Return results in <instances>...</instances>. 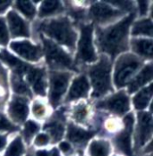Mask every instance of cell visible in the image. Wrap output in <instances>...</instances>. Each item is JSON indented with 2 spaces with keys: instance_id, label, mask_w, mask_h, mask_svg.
<instances>
[{
  "instance_id": "36",
  "label": "cell",
  "mask_w": 153,
  "mask_h": 156,
  "mask_svg": "<svg viewBox=\"0 0 153 156\" xmlns=\"http://www.w3.org/2000/svg\"><path fill=\"white\" fill-rule=\"evenodd\" d=\"M138 6H139V11L141 16H144L148 12V2L146 1H139L138 2Z\"/></svg>"
},
{
  "instance_id": "15",
  "label": "cell",
  "mask_w": 153,
  "mask_h": 156,
  "mask_svg": "<svg viewBox=\"0 0 153 156\" xmlns=\"http://www.w3.org/2000/svg\"><path fill=\"white\" fill-rule=\"evenodd\" d=\"M7 21L13 37H29V27L26 22L15 11L7 14Z\"/></svg>"
},
{
  "instance_id": "25",
  "label": "cell",
  "mask_w": 153,
  "mask_h": 156,
  "mask_svg": "<svg viewBox=\"0 0 153 156\" xmlns=\"http://www.w3.org/2000/svg\"><path fill=\"white\" fill-rule=\"evenodd\" d=\"M44 129L48 131L52 136V139L54 141V143L59 141L63 136L64 131V125L62 124L60 121L55 120V121H51L47 124H45Z\"/></svg>"
},
{
  "instance_id": "32",
  "label": "cell",
  "mask_w": 153,
  "mask_h": 156,
  "mask_svg": "<svg viewBox=\"0 0 153 156\" xmlns=\"http://www.w3.org/2000/svg\"><path fill=\"white\" fill-rule=\"evenodd\" d=\"M18 127H16L15 126H13L10 121L2 114H0V131H15L17 130Z\"/></svg>"
},
{
  "instance_id": "4",
  "label": "cell",
  "mask_w": 153,
  "mask_h": 156,
  "mask_svg": "<svg viewBox=\"0 0 153 156\" xmlns=\"http://www.w3.org/2000/svg\"><path fill=\"white\" fill-rule=\"evenodd\" d=\"M141 66L142 60L137 56L130 53L122 54L116 60L114 72V83L116 88L127 85Z\"/></svg>"
},
{
  "instance_id": "26",
  "label": "cell",
  "mask_w": 153,
  "mask_h": 156,
  "mask_svg": "<svg viewBox=\"0 0 153 156\" xmlns=\"http://www.w3.org/2000/svg\"><path fill=\"white\" fill-rule=\"evenodd\" d=\"M11 82H12V87L16 94H22L24 96H26V95L31 96V91H30L27 83L23 80L22 76H17L16 74H13L12 78H11Z\"/></svg>"
},
{
  "instance_id": "33",
  "label": "cell",
  "mask_w": 153,
  "mask_h": 156,
  "mask_svg": "<svg viewBox=\"0 0 153 156\" xmlns=\"http://www.w3.org/2000/svg\"><path fill=\"white\" fill-rule=\"evenodd\" d=\"M109 3L113 4L114 5H116L120 8V11H128L131 10L134 6L133 2L129 1H109Z\"/></svg>"
},
{
  "instance_id": "1",
  "label": "cell",
  "mask_w": 153,
  "mask_h": 156,
  "mask_svg": "<svg viewBox=\"0 0 153 156\" xmlns=\"http://www.w3.org/2000/svg\"><path fill=\"white\" fill-rule=\"evenodd\" d=\"M134 13L126 16L118 23L106 28L97 30V45L101 52L108 54L114 58L128 48V33L134 21Z\"/></svg>"
},
{
  "instance_id": "22",
  "label": "cell",
  "mask_w": 153,
  "mask_h": 156,
  "mask_svg": "<svg viewBox=\"0 0 153 156\" xmlns=\"http://www.w3.org/2000/svg\"><path fill=\"white\" fill-rule=\"evenodd\" d=\"M63 5L59 1H44L42 2L40 10L39 16L40 17H47V16L55 15L57 13L62 12Z\"/></svg>"
},
{
  "instance_id": "21",
  "label": "cell",
  "mask_w": 153,
  "mask_h": 156,
  "mask_svg": "<svg viewBox=\"0 0 153 156\" xmlns=\"http://www.w3.org/2000/svg\"><path fill=\"white\" fill-rule=\"evenodd\" d=\"M151 96H152V90H151V84H150L148 87L141 90L134 97L133 101H134V105L135 109L141 110V109L147 108L151 100Z\"/></svg>"
},
{
  "instance_id": "7",
  "label": "cell",
  "mask_w": 153,
  "mask_h": 156,
  "mask_svg": "<svg viewBox=\"0 0 153 156\" xmlns=\"http://www.w3.org/2000/svg\"><path fill=\"white\" fill-rule=\"evenodd\" d=\"M71 74L67 72L51 71L49 74L50 80V90H49V102L56 108L60 101L62 96L65 93Z\"/></svg>"
},
{
  "instance_id": "20",
  "label": "cell",
  "mask_w": 153,
  "mask_h": 156,
  "mask_svg": "<svg viewBox=\"0 0 153 156\" xmlns=\"http://www.w3.org/2000/svg\"><path fill=\"white\" fill-rule=\"evenodd\" d=\"M131 46L134 53L141 57L152 58V40L151 39H133Z\"/></svg>"
},
{
  "instance_id": "12",
  "label": "cell",
  "mask_w": 153,
  "mask_h": 156,
  "mask_svg": "<svg viewBox=\"0 0 153 156\" xmlns=\"http://www.w3.org/2000/svg\"><path fill=\"white\" fill-rule=\"evenodd\" d=\"M10 48L28 61L37 62L41 58L42 50L39 45H34L29 41H13L10 44Z\"/></svg>"
},
{
  "instance_id": "9",
  "label": "cell",
  "mask_w": 153,
  "mask_h": 156,
  "mask_svg": "<svg viewBox=\"0 0 153 156\" xmlns=\"http://www.w3.org/2000/svg\"><path fill=\"white\" fill-rule=\"evenodd\" d=\"M152 117L148 112H140L138 114V124L135 134V148L144 145L152 135Z\"/></svg>"
},
{
  "instance_id": "2",
  "label": "cell",
  "mask_w": 153,
  "mask_h": 156,
  "mask_svg": "<svg viewBox=\"0 0 153 156\" xmlns=\"http://www.w3.org/2000/svg\"><path fill=\"white\" fill-rule=\"evenodd\" d=\"M39 30L72 50L75 48L77 34L68 17L47 20L40 24Z\"/></svg>"
},
{
  "instance_id": "28",
  "label": "cell",
  "mask_w": 153,
  "mask_h": 156,
  "mask_svg": "<svg viewBox=\"0 0 153 156\" xmlns=\"http://www.w3.org/2000/svg\"><path fill=\"white\" fill-rule=\"evenodd\" d=\"M24 153L23 144L21 137H16L15 140L11 143L8 149L5 152V156H21Z\"/></svg>"
},
{
  "instance_id": "40",
  "label": "cell",
  "mask_w": 153,
  "mask_h": 156,
  "mask_svg": "<svg viewBox=\"0 0 153 156\" xmlns=\"http://www.w3.org/2000/svg\"><path fill=\"white\" fill-rule=\"evenodd\" d=\"M36 156H49V154L46 151H39L36 153Z\"/></svg>"
},
{
  "instance_id": "11",
  "label": "cell",
  "mask_w": 153,
  "mask_h": 156,
  "mask_svg": "<svg viewBox=\"0 0 153 156\" xmlns=\"http://www.w3.org/2000/svg\"><path fill=\"white\" fill-rule=\"evenodd\" d=\"M134 122V115L128 114L123 119L124 129L119 133L114 139L116 146L127 156H133L131 148V135L133 132V125Z\"/></svg>"
},
{
  "instance_id": "3",
  "label": "cell",
  "mask_w": 153,
  "mask_h": 156,
  "mask_svg": "<svg viewBox=\"0 0 153 156\" xmlns=\"http://www.w3.org/2000/svg\"><path fill=\"white\" fill-rule=\"evenodd\" d=\"M111 60L105 54L100 56L99 61L89 69V76L92 81L93 98H99L109 91H113L111 85Z\"/></svg>"
},
{
  "instance_id": "8",
  "label": "cell",
  "mask_w": 153,
  "mask_h": 156,
  "mask_svg": "<svg viewBox=\"0 0 153 156\" xmlns=\"http://www.w3.org/2000/svg\"><path fill=\"white\" fill-rule=\"evenodd\" d=\"M97 108L107 109L112 113L122 116L130 109L129 98L123 91H120L119 93L99 101L97 104Z\"/></svg>"
},
{
  "instance_id": "19",
  "label": "cell",
  "mask_w": 153,
  "mask_h": 156,
  "mask_svg": "<svg viewBox=\"0 0 153 156\" xmlns=\"http://www.w3.org/2000/svg\"><path fill=\"white\" fill-rule=\"evenodd\" d=\"M95 134H97L95 131H86L72 123L68 125L67 138L76 144H80V145L85 144L88 140L91 139Z\"/></svg>"
},
{
  "instance_id": "30",
  "label": "cell",
  "mask_w": 153,
  "mask_h": 156,
  "mask_svg": "<svg viewBox=\"0 0 153 156\" xmlns=\"http://www.w3.org/2000/svg\"><path fill=\"white\" fill-rule=\"evenodd\" d=\"M9 41V34L5 20L0 17V45L5 46Z\"/></svg>"
},
{
  "instance_id": "18",
  "label": "cell",
  "mask_w": 153,
  "mask_h": 156,
  "mask_svg": "<svg viewBox=\"0 0 153 156\" xmlns=\"http://www.w3.org/2000/svg\"><path fill=\"white\" fill-rule=\"evenodd\" d=\"M0 59L6 63L14 71V74L22 76L23 74H26L31 66L27 63L23 62L22 60L18 59L15 56L11 55L6 50H3L0 52Z\"/></svg>"
},
{
  "instance_id": "6",
  "label": "cell",
  "mask_w": 153,
  "mask_h": 156,
  "mask_svg": "<svg viewBox=\"0 0 153 156\" xmlns=\"http://www.w3.org/2000/svg\"><path fill=\"white\" fill-rule=\"evenodd\" d=\"M92 34L93 25L92 23L81 25V37L78 42L76 62L92 63L97 60L92 42Z\"/></svg>"
},
{
  "instance_id": "16",
  "label": "cell",
  "mask_w": 153,
  "mask_h": 156,
  "mask_svg": "<svg viewBox=\"0 0 153 156\" xmlns=\"http://www.w3.org/2000/svg\"><path fill=\"white\" fill-rule=\"evenodd\" d=\"M89 90H90V83L88 82V79L85 76L82 75L73 81L72 86L70 88L69 94L67 95L65 101H71L80 98L87 97Z\"/></svg>"
},
{
  "instance_id": "41",
  "label": "cell",
  "mask_w": 153,
  "mask_h": 156,
  "mask_svg": "<svg viewBox=\"0 0 153 156\" xmlns=\"http://www.w3.org/2000/svg\"><path fill=\"white\" fill-rule=\"evenodd\" d=\"M50 156H59V153H58V151L56 149V148H54L52 151H51V154Z\"/></svg>"
},
{
  "instance_id": "37",
  "label": "cell",
  "mask_w": 153,
  "mask_h": 156,
  "mask_svg": "<svg viewBox=\"0 0 153 156\" xmlns=\"http://www.w3.org/2000/svg\"><path fill=\"white\" fill-rule=\"evenodd\" d=\"M11 5V1H0V12H4Z\"/></svg>"
},
{
  "instance_id": "17",
  "label": "cell",
  "mask_w": 153,
  "mask_h": 156,
  "mask_svg": "<svg viewBox=\"0 0 153 156\" xmlns=\"http://www.w3.org/2000/svg\"><path fill=\"white\" fill-rule=\"evenodd\" d=\"M151 80H152V65L151 63H150L129 82L128 92L130 94L136 92L141 86L151 82Z\"/></svg>"
},
{
  "instance_id": "34",
  "label": "cell",
  "mask_w": 153,
  "mask_h": 156,
  "mask_svg": "<svg viewBox=\"0 0 153 156\" xmlns=\"http://www.w3.org/2000/svg\"><path fill=\"white\" fill-rule=\"evenodd\" d=\"M33 113L36 117L40 118L45 114V108L43 105H41L40 103H34L33 106Z\"/></svg>"
},
{
  "instance_id": "24",
  "label": "cell",
  "mask_w": 153,
  "mask_h": 156,
  "mask_svg": "<svg viewBox=\"0 0 153 156\" xmlns=\"http://www.w3.org/2000/svg\"><path fill=\"white\" fill-rule=\"evenodd\" d=\"M110 151V146L107 141H93L90 145L91 156H107Z\"/></svg>"
},
{
  "instance_id": "23",
  "label": "cell",
  "mask_w": 153,
  "mask_h": 156,
  "mask_svg": "<svg viewBox=\"0 0 153 156\" xmlns=\"http://www.w3.org/2000/svg\"><path fill=\"white\" fill-rule=\"evenodd\" d=\"M132 35H147L152 36V22L151 19H142L134 23Z\"/></svg>"
},
{
  "instance_id": "38",
  "label": "cell",
  "mask_w": 153,
  "mask_h": 156,
  "mask_svg": "<svg viewBox=\"0 0 153 156\" xmlns=\"http://www.w3.org/2000/svg\"><path fill=\"white\" fill-rule=\"evenodd\" d=\"M59 147H60V149H61L64 153L69 152L70 149H71V146H70V144L67 142H63V143H61L60 145H59Z\"/></svg>"
},
{
  "instance_id": "27",
  "label": "cell",
  "mask_w": 153,
  "mask_h": 156,
  "mask_svg": "<svg viewBox=\"0 0 153 156\" xmlns=\"http://www.w3.org/2000/svg\"><path fill=\"white\" fill-rule=\"evenodd\" d=\"M16 5L17 9L28 19H32L36 14V8L31 1H17Z\"/></svg>"
},
{
  "instance_id": "14",
  "label": "cell",
  "mask_w": 153,
  "mask_h": 156,
  "mask_svg": "<svg viewBox=\"0 0 153 156\" xmlns=\"http://www.w3.org/2000/svg\"><path fill=\"white\" fill-rule=\"evenodd\" d=\"M8 113L10 118L16 122H23L29 114L27 99L24 97H15L9 104Z\"/></svg>"
},
{
  "instance_id": "29",
  "label": "cell",
  "mask_w": 153,
  "mask_h": 156,
  "mask_svg": "<svg viewBox=\"0 0 153 156\" xmlns=\"http://www.w3.org/2000/svg\"><path fill=\"white\" fill-rule=\"evenodd\" d=\"M40 129V126L38 124H36L34 121H28L26 122V124L24 126V130H23V136L24 139L27 143H30L31 137L33 136V135L38 132Z\"/></svg>"
},
{
  "instance_id": "10",
  "label": "cell",
  "mask_w": 153,
  "mask_h": 156,
  "mask_svg": "<svg viewBox=\"0 0 153 156\" xmlns=\"http://www.w3.org/2000/svg\"><path fill=\"white\" fill-rule=\"evenodd\" d=\"M123 12L114 9L105 3L97 2L93 4L89 11V16L99 23H106L121 16Z\"/></svg>"
},
{
  "instance_id": "39",
  "label": "cell",
  "mask_w": 153,
  "mask_h": 156,
  "mask_svg": "<svg viewBox=\"0 0 153 156\" xmlns=\"http://www.w3.org/2000/svg\"><path fill=\"white\" fill-rule=\"evenodd\" d=\"M6 144V137L5 136H0V150H2Z\"/></svg>"
},
{
  "instance_id": "31",
  "label": "cell",
  "mask_w": 153,
  "mask_h": 156,
  "mask_svg": "<svg viewBox=\"0 0 153 156\" xmlns=\"http://www.w3.org/2000/svg\"><path fill=\"white\" fill-rule=\"evenodd\" d=\"M87 114H88L87 107L84 104L79 105L78 107H76V109L74 112L75 119L77 121H80V122H82L85 119V118L87 117Z\"/></svg>"
},
{
  "instance_id": "5",
  "label": "cell",
  "mask_w": 153,
  "mask_h": 156,
  "mask_svg": "<svg viewBox=\"0 0 153 156\" xmlns=\"http://www.w3.org/2000/svg\"><path fill=\"white\" fill-rule=\"evenodd\" d=\"M40 37L44 45L47 64L51 69H71L75 72L78 71L70 55L51 40L42 35Z\"/></svg>"
},
{
  "instance_id": "13",
  "label": "cell",
  "mask_w": 153,
  "mask_h": 156,
  "mask_svg": "<svg viewBox=\"0 0 153 156\" xmlns=\"http://www.w3.org/2000/svg\"><path fill=\"white\" fill-rule=\"evenodd\" d=\"M27 81L35 94L40 96L46 95V70L44 68L31 66L27 72Z\"/></svg>"
},
{
  "instance_id": "35",
  "label": "cell",
  "mask_w": 153,
  "mask_h": 156,
  "mask_svg": "<svg viewBox=\"0 0 153 156\" xmlns=\"http://www.w3.org/2000/svg\"><path fill=\"white\" fill-rule=\"evenodd\" d=\"M47 143H48V136L46 134H40L35 140V144L39 146L46 145Z\"/></svg>"
}]
</instances>
